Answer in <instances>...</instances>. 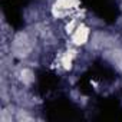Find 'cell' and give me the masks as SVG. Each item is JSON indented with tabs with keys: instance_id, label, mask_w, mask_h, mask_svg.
I'll return each instance as SVG.
<instances>
[{
	"instance_id": "1",
	"label": "cell",
	"mask_w": 122,
	"mask_h": 122,
	"mask_svg": "<svg viewBox=\"0 0 122 122\" xmlns=\"http://www.w3.org/2000/svg\"><path fill=\"white\" fill-rule=\"evenodd\" d=\"M78 0H57L55 5V10L57 12V16H66L69 12H72L73 9H76Z\"/></svg>"
},
{
	"instance_id": "2",
	"label": "cell",
	"mask_w": 122,
	"mask_h": 122,
	"mask_svg": "<svg viewBox=\"0 0 122 122\" xmlns=\"http://www.w3.org/2000/svg\"><path fill=\"white\" fill-rule=\"evenodd\" d=\"M71 35H72V40H73L76 45H83V43L88 40V37H89V30H88V27H85L83 25H78V26L71 32Z\"/></svg>"
}]
</instances>
